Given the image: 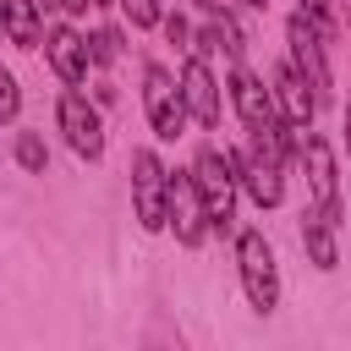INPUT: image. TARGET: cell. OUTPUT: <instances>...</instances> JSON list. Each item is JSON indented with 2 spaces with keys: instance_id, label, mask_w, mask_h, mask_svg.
Instances as JSON below:
<instances>
[{
  "instance_id": "obj_17",
  "label": "cell",
  "mask_w": 351,
  "mask_h": 351,
  "mask_svg": "<svg viewBox=\"0 0 351 351\" xmlns=\"http://www.w3.org/2000/svg\"><path fill=\"white\" fill-rule=\"evenodd\" d=\"M11 159H16L27 176H44V170H49V148H44V137H38V132H16Z\"/></svg>"
},
{
  "instance_id": "obj_13",
  "label": "cell",
  "mask_w": 351,
  "mask_h": 351,
  "mask_svg": "<svg viewBox=\"0 0 351 351\" xmlns=\"http://www.w3.org/2000/svg\"><path fill=\"white\" fill-rule=\"evenodd\" d=\"M44 60H49V71H55L66 88L88 82V66H93V55H88V38H82L77 27H66V22L44 33Z\"/></svg>"
},
{
  "instance_id": "obj_12",
  "label": "cell",
  "mask_w": 351,
  "mask_h": 351,
  "mask_svg": "<svg viewBox=\"0 0 351 351\" xmlns=\"http://www.w3.org/2000/svg\"><path fill=\"white\" fill-rule=\"evenodd\" d=\"M225 88H230V110L241 115V126H247V132L280 115V110H274V93L263 88V77H258L247 60H230V77H225Z\"/></svg>"
},
{
  "instance_id": "obj_14",
  "label": "cell",
  "mask_w": 351,
  "mask_h": 351,
  "mask_svg": "<svg viewBox=\"0 0 351 351\" xmlns=\"http://www.w3.org/2000/svg\"><path fill=\"white\" fill-rule=\"evenodd\" d=\"M302 252H307V263L318 269V274H329V269H340V241H335V219H324L318 208H302Z\"/></svg>"
},
{
  "instance_id": "obj_8",
  "label": "cell",
  "mask_w": 351,
  "mask_h": 351,
  "mask_svg": "<svg viewBox=\"0 0 351 351\" xmlns=\"http://www.w3.org/2000/svg\"><path fill=\"white\" fill-rule=\"evenodd\" d=\"M230 165H236L241 192H247L263 214L285 203V165H280V159H269L263 148H252V143H247V148H236V154H230Z\"/></svg>"
},
{
  "instance_id": "obj_22",
  "label": "cell",
  "mask_w": 351,
  "mask_h": 351,
  "mask_svg": "<svg viewBox=\"0 0 351 351\" xmlns=\"http://www.w3.org/2000/svg\"><path fill=\"white\" fill-rule=\"evenodd\" d=\"M55 5H60V11H66V16H82V11H93V5H99V0H55Z\"/></svg>"
},
{
  "instance_id": "obj_23",
  "label": "cell",
  "mask_w": 351,
  "mask_h": 351,
  "mask_svg": "<svg viewBox=\"0 0 351 351\" xmlns=\"http://www.w3.org/2000/svg\"><path fill=\"white\" fill-rule=\"evenodd\" d=\"M340 143H346V154H351V99H346V110H340Z\"/></svg>"
},
{
  "instance_id": "obj_18",
  "label": "cell",
  "mask_w": 351,
  "mask_h": 351,
  "mask_svg": "<svg viewBox=\"0 0 351 351\" xmlns=\"http://www.w3.org/2000/svg\"><path fill=\"white\" fill-rule=\"evenodd\" d=\"M121 5V16L132 22V27H159L165 22V5L159 0H115Z\"/></svg>"
},
{
  "instance_id": "obj_1",
  "label": "cell",
  "mask_w": 351,
  "mask_h": 351,
  "mask_svg": "<svg viewBox=\"0 0 351 351\" xmlns=\"http://www.w3.org/2000/svg\"><path fill=\"white\" fill-rule=\"evenodd\" d=\"M236 274H241V296H247V307L252 313H274L280 307V258H274V247H269V236L258 230V225H247V230H236Z\"/></svg>"
},
{
  "instance_id": "obj_9",
  "label": "cell",
  "mask_w": 351,
  "mask_h": 351,
  "mask_svg": "<svg viewBox=\"0 0 351 351\" xmlns=\"http://www.w3.org/2000/svg\"><path fill=\"white\" fill-rule=\"evenodd\" d=\"M269 93H274V110H280L296 132H307V126L318 121V110H324V104H318V93H313V82L296 71V60H291V55L269 71Z\"/></svg>"
},
{
  "instance_id": "obj_27",
  "label": "cell",
  "mask_w": 351,
  "mask_h": 351,
  "mask_svg": "<svg viewBox=\"0 0 351 351\" xmlns=\"http://www.w3.org/2000/svg\"><path fill=\"white\" fill-rule=\"evenodd\" d=\"M99 5H115V0H99Z\"/></svg>"
},
{
  "instance_id": "obj_10",
  "label": "cell",
  "mask_w": 351,
  "mask_h": 351,
  "mask_svg": "<svg viewBox=\"0 0 351 351\" xmlns=\"http://www.w3.org/2000/svg\"><path fill=\"white\" fill-rule=\"evenodd\" d=\"M170 230H176V241L181 247H203L208 241V208H203V192H197V181H192V170H170Z\"/></svg>"
},
{
  "instance_id": "obj_20",
  "label": "cell",
  "mask_w": 351,
  "mask_h": 351,
  "mask_svg": "<svg viewBox=\"0 0 351 351\" xmlns=\"http://www.w3.org/2000/svg\"><path fill=\"white\" fill-rule=\"evenodd\" d=\"M22 115V88H16V77L0 66V126H11Z\"/></svg>"
},
{
  "instance_id": "obj_3",
  "label": "cell",
  "mask_w": 351,
  "mask_h": 351,
  "mask_svg": "<svg viewBox=\"0 0 351 351\" xmlns=\"http://www.w3.org/2000/svg\"><path fill=\"white\" fill-rule=\"evenodd\" d=\"M192 181H197V192H203L208 225L225 236V230L236 225V197H241V181H236V165H230V154H225L219 143H203V148L192 154Z\"/></svg>"
},
{
  "instance_id": "obj_24",
  "label": "cell",
  "mask_w": 351,
  "mask_h": 351,
  "mask_svg": "<svg viewBox=\"0 0 351 351\" xmlns=\"http://www.w3.org/2000/svg\"><path fill=\"white\" fill-rule=\"evenodd\" d=\"M302 5H307V11H313V16L324 22V27H335V22H329V11H324V0H302Z\"/></svg>"
},
{
  "instance_id": "obj_6",
  "label": "cell",
  "mask_w": 351,
  "mask_h": 351,
  "mask_svg": "<svg viewBox=\"0 0 351 351\" xmlns=\"http://www.w3.org/2000/svg\"><path fill=\"white\" fill-rule=\"evenodd\" d=\"M143 115H148V132L159 143H176L186 132V104H181V82L170 77V66L148 60L143 66Z\"/></svg>"
},
{
  "instance_id": "obj_25",
  "label": "cell",
  "mask_w": 351,
  "mask_h": 351,
  "mask_svg": "<svg viewBox=\"0 0 351 351\" xmlns=\"http://www.w3.org/2000/svg\"><path fill=\"white\" fill-rule=\"evenodd\" d=\"M0 44H11V38H5V22H0Z\"/></svg>"
},
{
  "instance_id": "obj_16",
  "label": "cell",
  "mask_w": 351,
  "mask_h": 351,
  "mask_svg": "<svg viewBox=\"0 0 351 351\" xmlns=\"http://www.w3.org/2000/svg\"><path fill=\"white\" fill-rule=\"evenodd\" d=\"M0 22H5V38H11L16 49H38V44H44L38 0H0Z\"/></svg>"
},
{
  "instance_id": "obj_2",
  "label": "cell",
  "mask_w": 351,
  "mask_h": 351,
  "mask_svg": "<svg viewBox=\"0 0 351 351\" xmlns=\"http://www.w3.org/2000/svg\"><path fill=\"white\" fill-rule=\"evenodd\" d=\"M329 38H335V27H324L307 5H296L291 16H285V44H291V60H296V71L313 82V93H318V104H329L335 99V71H329Z\"/></svg>"
},
{
  "instance_id": "obj_4",
  "label": "cell",
  "mask_w": 351,
  "mask_h": 351,
  "mask_svg": "<svg viewBox=\"0 0 351 351\" xmlns=\"http://www.w3.org/2000/svg\"><path fill=\"white\" fill-rule=\"evenodd\" d=\"M296 165H302V181H307V208H318L324 219H335V225H340L346 203H340V165H335L329 137H318V132L307 126V132H302V143H296Z\"/></svg>"
},
{
  "instance_id": "obj_15",
  "label": "cell",
  "mask_w": 351,
  "mask_h": 351,
  "mask_svg": "<svg viewBox=\"0 0 351 351\" xmlns=\"http://www.w3.org/2000/svg\"><path fill=\"white\" fill-rule=\"evenodd\" d=\"M192 49L197 55H208V49H219L225 60H241L247 55V38H241V27H236V16L219 5V11H208V22H203V33L192 38Z\"/></svg>"
},
{
  "instance_id": "obj_11",
  "label": "cell",
  "mask_w": 351,
  "mask_h": 351,
  "mask_svg": "<svg viewBox=\"0 0 351 351\" xmlns=\"http://www.w3.org/2000/svg\"><path fill=\"white\" fill-rule=\"evenodd\" d=\"M181 104H186V121L192 126H203V132H219V82H214V71H208V60L192 49V60L181 66Z\"/></svg>"
},
{
  "instance_id": "obj_26",
  "label": "cell",
  "mask_w": 351,
  "mask_h": 351,
  "mask_svg": "<svg viewBox=\"0 0 351 351\" xmlns=\"http://www.w3.org/2000/svg\"><path fill=\"white\" fill-rule=\"evenodd\" d=\"M241 5H269V0H241Z\"/></svg>"
},
{
  "instance_id": "obj_19",
  "label": "cell",
  "mask_w": 351,
  "mask_h": 351,
  "mask_svg": "<svg viewBox=\"0 0 351 351\" xmlns=\"http://www.w3.org/2000/svg\"><path fill=\"white\" fill-rule=\"evenodd\" d=\"M88 55H93V66H110V60L121 55V33H115V27H99V33H88Z\"/></svg>"
},
{
  "instance_id": "obj_7",
  "label": "cell",
  "mask_w": 351,
  "mask_h": 351,
  "mask_svg": "<svg viewBox=\"0 0 351 351\" xmlns=\"http://www.w3.org/2000/svg\"><path fill=\"white\" fill-rule=\"evenodd\" d=\"M55 126L66 132V148L77 159H99L104 154V121H99V104H88L77 88H66L55 99Z\"/></svg>"
},
{
  "instance_id": "obj_21",
  "label": "cell",
  "mask_w": 351,
  "mask_h": 351,
  "mask_svg": "<svg viewBox=\"0 0 351 351\" xmlns=\"http://www.w3.org/2000/svg\"><path fill=\"white\" fill-rule=\"evenodd\" d=\"M159 27H165V38H170L176 49H192V27H186V16H181V11H165V22H159Z\"/></svg>"
},
{
  "instance_id": "obj_5",
  "label": "cell",
  "mask_w": 351,
  "mask_h": 351,
  "mask_svg": "<svg viewBox=\"0 0 351 351\" xmlns=\"http://www.w3.org/2000/svg\"><path fill=\"white\" fill-rule=\"evenodd\" d=\"M132 214L148 236L170 230V170L154 148H137L132 154Z\"/></svg>"
}]
</instances>
